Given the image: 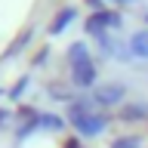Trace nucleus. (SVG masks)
<instances>
[{
    "label": "nucleus",
    "mask_w": 148,
    "mask_h": 148,
    "mask_svg": "<svg viewBox=\"0 0 148 148\" xmlns=\"http://www.w3.org/2000/svg\"><path fill=\"white\" fill-rule=\"evenodd\" d=\"M68 120L77 130V136L96 139L108 130V114H102L92 99H71L68 102Z\"/></svg>",
    "instance_id": "1"
},
{
    "label": "nucleus",
    "mask_w": 148,
    "mask_h": 148,
    "mask_svg": "<svg viewBox=\"0 0 148 148\" xmlns=\"http://www.w3.org/2000/svg\"><path fill=\"white\" fill-rule=\"evenodd\" d=\"M68 65H71V83L74 86H80V90H92L96 80H99V68L92 62L90 49L86 43H71L68 46Z\"/></svg>",
    "instance_id": "2"
},
{
    "label": "nucleus",
    "mask_w": 148,
    "mask_h": 148,
    "mask_svg": "<svg viewBox=\"0 0 148 148\" xmlns=\"http://www.w3.org/2000/svg\"><path fill=\"white\" fill-rule=\"evenodd\" d=\"M120 25H123L120 12H111V9H96V12L86 18V34H90V37H102V34H108V31H117Z\"/></svg>",
    "instance_id": "3"
},
{
    "label": "nucleus",
    "mask_w": 148,
    "mask_h": 148,
    "mask_svg": "<svg viewBox=\"0 0 148 148\" xmlns=\"http://www.w3.org/2000/svg\"><path fill=\"white\" fill-rule=\"evenodd\" d=\"M123 99H127V86L123 83H99L92 90L96 108H117V105H123Z\"/></svg>",
    "instance_id": "4"
},
{
    "label": "nucleus",
    "mask_w": 148,
    "mask_h": 148,
    "mask_svg": "<svg viewBox=\"0 0 148 148\" xmlns=\"http://www.w3.org/2000/svg\"><path fill=\"white\" fill-rule=\"evenodd\" d=\"M117 120L120 123H142V120H148V102L145 99L123 102V105L117 108Z\"/></svg>",
    "instance_id": "5"
},
{
    "label": "nucleus",
    "mask_w": 148,
    "mask_h": 148,
    "mask_svg": "<svg viewBox=\"0 0 148 148\" xmlns=\"http://www.w3.org/2000/svg\"><path fill=\"white\" fill-rule=\"evenodd\" d=\"M31 37H34V28H22L12 40H9V46L3 49V56H0V62H9V59H16L22 49H25L28 43H31Z\"/></svg>",
    "instance_id": "6"
},
{
    "label": "nucleus",
    "mask_w": 148,
    "mask_h": 148,
    "mask_svg": "<svg viewBox=\"0 0 148 148\" xmlns=\"http://www.w3.org/2000/svg\"><path fill=\"white\" fill-rule=\"evenodd\" d=\"M130 53H133V59H142V62H148V28H142V31H136V34L130 37Z\"/></svg>",
    "instance_id": "7"
},
{
    "label": "nucleus",
    "mask_w": 148,
    "mask_h": 148,
    "mask_svg": "<svg viewBox=\"0 0 148 148\" xmlns=\"http://www.w3.org/2000/svg\"><path fill=\"white\" fill-rule=\"evenodd\" d=\"M74 18H77V12H74V6H65V9H59V12H56V18L53 22H49V34L53 37H59L65 31V28L71 25Z\"/></svg>",
    "instance_id": "8"
},
{
    "label": "nucleus",
    "mask_w": 148,
    "mask_h": 148,
    "mask_svg": "<svg viewBox=\"0 0 148 148\" xmlns=\"http://www.w3.org/2000/svg\"><path fill=\"white\" fill-rule=\"evenodd\" d=\"M111 148H145V139L139 133H123V136L111 139Z\"/></svg>",
    "instance_id": "9"
},
{
    "label": "nucleus",
    "mask_w": 148,
    "mask_h": 148,
    "mask_svg": "<svg viewBox=\"0 0 148 148\" xmlns=\"http://www.w3.org/2000/svg\"><path fill=\"white\" fill-rule=\"evenodd\" d=\"M40 130H53V133H59V130H65V120L59 117V114H40Z\"/></svg>",
    "instance_id": "10"
},
{
    "label": "nucleus",
    "mask_w": 148,
    "mask_h": 148,
    "mask_svg": "<svg viewBox=\"0 0 148 148\" xmlns=\"http://www.w3.org/2000/svg\"><path fill=\"white\" fill-rule=\"evenodd\" d=\"M28 86H31V77H22V80H18L16 86H12V90H9V99H18V96H22V92H25Z\"/></svg>",
    "instance_id": "11"
},
{
    "label": "nucleus",
    "mask_w": 148,
    "mask_h": 148,
    "mask_svg": "<svg viewBox=\"0 0 148 148\" xmlns=\"http://www.w3.org/2000/svg\"><path fill=\"white\" fill-rule=\"evenodd\" d=\"M46 53H49V49H37V56H34V65H43V62H46Z\"/></svg>",
    "instance_id": "12"
},
{
    "label": "nucleus",
    "mask_w": 148,
    "mask_h": 148,
    "mask_svg": "<svg viewBox=\"0 0 148 148\" xmlns=\"http://www.w3.org/2000/svg\"><path fill=\"white\" fill-rule=\"evenodd\" d=\"M86 3L92 6V12H96V9H105V3H102V0H86Z\"/></svg>",
    "instance_id": "13"
},
{
    "label": "nucleus",
    "mask_w": 148,
    "mask_h": 148,
    "mask_svg": "<svg viewBox=\"0 0 148 148\" xmlns=\"http://www.w3.org/2000/svg\"><path fill=\"white\" fill-rule=\"evenodd\" d=\"M114 3H136V0H114Z\"/></svg>",
    "instance_id": "14"
},
{
    "label": "nucleus",
    "mask_w": 148,
    "mask_h": 148,
    "mask_svg": "<svg viewBox=\"0 0 148 148\" xmlns=\"http://www.w3.org/2000/svg\"><path fill=\"white\" fill-rule=\"evenodd\" d=\"M145 25H148V12H145Z\"/></svg>",
    "instance_id": "15"
},
{
    "label": "nucleus",
    "mask_w": 148,
    "mask_h": 148,
    "mask_svg": "<svg viewBox=\"0 0 148 148\" xmlns=\"http://www.w3.org/2000/svg\"><path fill=\"white\" fill-rule=\"evenodd\" d=\"M0 96H3V90H0Z\"/></svg>",
    "instance_id": "16"
}]
</instances>
